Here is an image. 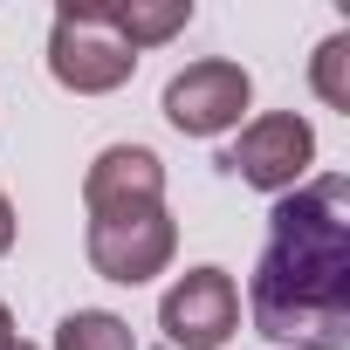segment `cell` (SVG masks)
I'll return each instance as SVG.
<instances>
[{
  "instance_id": "obj_10",
  "label": "cell",
  "mask_w": 350,
  "mask_h": 350,
  "mask_svg": "<svg viewBox=\"0 0 350 350\" xmlns=\"http://www.w3.org/2000/svg\"><path fill=\"white\" fill-rule=\"evenodd\" d=\"M309 76H316V96H323L329 110H350V28H336V35L316 49Z\"/></svg>"
},
{
  "instance_id": "obj_1",
  "label": "cell",
  "mask_w": 350,
  "mask_h": 350,
  "mask_svg": "<svg viewBox=\"0 0 350 350\" xmlns=\"http://www.w3.org/2000/svg\"><path fill=\"white\" fill-rule=\"evenodd\" d=\"M247 316L268 343L350 350V179L329 172L275 200Z\"/></svg>"
},
{
  "instance_id": "obj_6",
  "label": "cell",
  "mask_w": 350,
  "mask_h": 350,
  "mask_svg": "<svg viewBox=\"0 0 350 350\" xmlns=\"http://www.w3.org/2000/svg\"><path fill=\"white\" fill-rule=\"evenodd\" d=\"M247 96H254L247 69L206 55V62H186L179 76L165 83V124H172V131H186V137H220V131L241 124Z\"/></svg>"
},
{
  "instance_id": "obj_11",
  "label": "cell",
  "mask_w": 350,
  "mask_h": 350,
  "mask_svg": "<svg viewBox=\"0 0 350 350\" xmlns=\"http://www.w3.org/2000/svg\"><path fill=\"white\" fill-rule=\"evenodd\" d=\"M14 247V206H8V193H0V254Z\"/></svg>"
},
{
  "instance_id": "obj_3",
  "label": "cell",
  "mask_w": 350,
  "mask_h": 350,
  "mask_svg": "<svg viewBox=\"0 0 350 350\" xmlns=\"http://www.w3.org/2000/svg\"><path fill=\"white\" fill-rule=\"evenodd\" d=\"M90 268L103 282H151L172 268V254H179V227H172L165 206H124V213H90Z\"/></svg>"
},
{
  "instance_id": "obj_8",
  "label": "cell",
  "mask_w": 350,
  "mask_h": 350,
  "mask_svg": "<svg viewBox=\"0 0 350 350\" xmlns=\"http://www.w3.org/2000/svg\"><path fill=\"white\" fill-rule=\"evenodd\" d=\"M110 8V28L144 55V49H158V42H172L186 21H193V0H103Z\"/></svg>"
},
{
  "instance_id": "obj_5",
  "label": "cell",
  "mask_w": 350,
  "mask_h": 350,
  "mask_svg": "<svg viewBox=\"0 0 350 350\" xmlns=\"http://www.w3.org/2000/svg\"><path fill=\"white\" fill-rule=\"evenodd\" d=\"M158 329L172 350H220L241 329V288L227 268H186L158 302Z\"/></svg>"
},
{
  "instance_id": "obj_9",
  "label": "cell",
  "mask_w": 350,
  "mask_h": 350,
  "mask_svg": "<svg viewBox=\"0 0 350 350\" xmlns=\"http://www.w3.org/2000/svg\"><path fill=\"white\" fill-rule=\"evenodd\" d=\"M55 350H137L131 343V323L110 316V309H76L55 323Z\"/></svg>"
},
{
  "instance_id": "obj_4",
  "label": "cell",
  "mask_w": 350,
  "mask_h": 350,
  "mask_svg": "<svg viewBox=\"0 0 350 350\" xmlns=\"http://www.w3.org/2000/svg\"><path fill=\"white\" fill-rule=\"evenodd\" d=\"M227 172H241L247 186H261V193H295L302 179H309V165H316V131H309V117H295V110H268V117H254L234 144H227V158H220Z\"/></svg>"
},
{
  "instance_id": "obj_2",
  "label": "cell",
  "mask_w": 350,
  "mask_h": 350,
  "mask_svg": "<svg viewBox=\"0 0 350 350\" xmlns=\"http://www.w3.org/2000/svg\"><path fill=\"white\" fill-rule=\"evenodd\" d=\"M137 69V49L110 28V8L103 0H69L55 8V28H49V76L76 96H103V90H124Z\"/></svg>"
},
{
  "instance_id": "obj_7",
  "label": "cell",
  "mask_w": 350,
  "mask_h": 350,
  "mask_svg": "<svg viewBox=\"0 0 350 350\" xmlns=\"http://www.w3.org/2000/svg\"><path fill=\"white\" fill-rule=\"evenodd\" d=\"M83 206L90 213H124V206H165V165L144 144H110L83 172Z\"/></svg>"
},
{
  "instance_id": "obj_13",
  "label": "cell",
  "mask_w": 350,
  "mask_h": 350,
  "mask_svg": "<svg viewBox=\"0 0 350 350\" xmlns=\"http://www.w3.org/2000/svg\"><path fill=\"white\" fill-rule=\"evenodd\" d=\"M8 350H35V343H21V336H14V343H8Z\"/></svg>"
},
{
  "instance_id": "obj_12",
  "label": "cell",
  "mask_w": 350,
  "mask_h": 350,
  "mask_svg": "<svg viewBox=\"0 0 350 350\" xmlns=\"http://www.w3.org/2000/svg\"><path fill=\"white\" fill-rule=\"evenodd\" d=\"M14 343V316H8V302H0V350Z\"/></svg>"
}]
</instances>
